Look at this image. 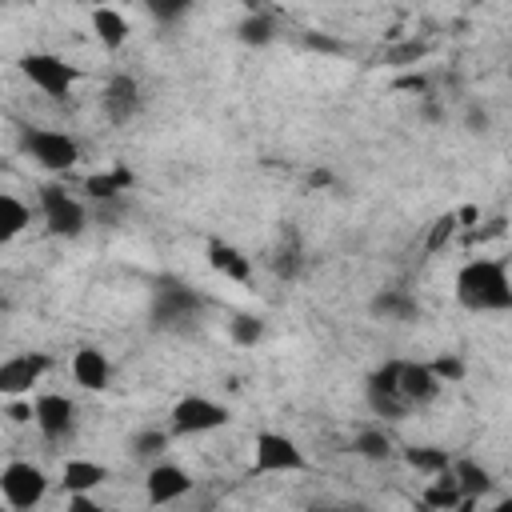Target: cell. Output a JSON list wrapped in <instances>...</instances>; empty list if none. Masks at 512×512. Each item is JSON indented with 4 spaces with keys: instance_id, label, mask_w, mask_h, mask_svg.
Returning a JSON list of instances; mask_svg holds the SVG:
<instances>
[{
    "instance_id": "obj_21",
    "label": "cell",
    "mask_w": 512,
    "mask_h": 512,
    "mask_svg": "<svg viewBox=\"0 0 512 512\" xmlns=\"http://www.w3.org/2000/svg\"><path fill=\"white\" fill-rule=\"evenodd\" d=\"M28 220H32L28 204L16 200V196H8V192H0V244H8L12 236H20L28 228Z\"/></svg>"
},
{
    "instance_id": "obj_5",
    "label": "cell",
    "mask_w": 512,
    "mask_h": 512,
    "mask_svg": "<svg viewBox=\"0 0 512 512\" xmlns=\"http://www.w3.org/2000/svg\"><path fill=\"white\" fill-rule=\"evenodd\" d=\"M224 424H228V408L208 400V396H184L172 408V432L176 436H200V432H212Z\"/></svg>"
},
{
    "instance_id": "obj_12",
    "label": "cell",
    "mask_w": 512,
    "mask_h": 512,
    "mask_svg": "<svg viewBox=\"0 0 512 512\" xmlns=\"http://www.w3.org/2000/svg\"><path fill=\"white\" fill-rule=\"evenodd\" d=\"M196 308H200V296H192L188 288H180V284H172V280H164V288L156 292V308H152V316H156V324H180V320H192L196 316Z\"/></svg>"
},
{
    "instance_id": "obj_13",
    "label": "cell",
    "mask_w": 512,
    "mask_h": 512,
    "mask_svg": "<svg viewBox=\"0 0 512 512\" xmlns=\"http://www.w3.org/2000/svg\"><path fill=\"white\" fill-rule=\"evenodd\" d=\"M396 388L408 404H428L440 392V380L432 376L428 364H412V360H396Z\"/></svg>"
},
{
    "instance_id": "obj_32",
    "label": "cell",
    "mask_w": 512,
    "mask_h": 512,
    "mask_svg": "<svg viewBox=\"0 0 512 512\" xmlns=\"http://www.w3.org/2000/svg\"><path fill=\"white\" fill-rule=\"evenodd\" d=\"M260 336H264V324L256 316H236L232 320V340L236 344H256Z\"/></svg>"
},
{
    "instance_id": "obj_33",
    "label": "cell",
    "mask_w": 512,
    "mask_h": 512,
    "mask_svg": "<svg viewBox=\"0 0 512 512\" xmlns=\"http://www.w3.org/2000/svg\"><path fill=\"white\" fill-rule=\"evenodd\" d=\"M296 272H300V248H280L276 252V276L292 280Z\"/></svg>"
},
{
    "instance_id": "obj_2",
    "label": "cell",
    "mask_w": 512,
    "mask_h": 512,
    "mask_svg": "<svg viewBox=\"0 0 512 512\" xmlns=\"http://www.w3.org/2000/svg\"><path fill=\"white\" fill-rule=\"evenodd\" d=\"M256 456H252V476H272V472H304L308 456L292 436L280 432H256Z\"/></svg>"
},
{
    "instance_id": "obj_30",
    "label": "cell",
    "mask_w": 512,
    "mask_h": 512,
    "mask_svg": "<svg viewBox=\"0 0 512 512\" xmlns=\"http://www.w3.org/2000/svg\"><path fill=\"white\" fill-rule=\"evenodd\" d=\"M424 52H428V44H420V40H404L400 48L384 52V60H388L392 68H408V64H416V60H420Z\"/></svg>"
},
{
    "instance_id": "obj_34",
    "label": "cell",
    "mask_w": 512,
    "mask_h": 512,
    "mask_svg": "<svg viewBox=\"0 0 512 512\" xmlns=\"http://www.w3.org/2000/svg\"><path fill=\"white\" fill-rule=\"evenodd\" d=\"M396 88H400V92H424V88H428V80H424V76H400V80H396Z\"/></svg>"
},
{
    "instance_id": "obj_23",
    "label": "cell",
    "mask_w": 512,
    "mask_h": 512,
    "mask_svg": "<svg viewBox=\"0 0 512 512\" xmlns=\"http://www.w3.org/2000/svg\"><path fill=\"white\" fill-rule=\"evenodd\" d=\"M368 404H372V412H380V416H388V420H400V416L412 408L400 392H384V388H376V384H368Z\"/></svg>"
},
{
    "instance_id": "obj_3",
    "label": "cell",
    "mask_w": 512,
    "mask_h": 512,
    "mask_svg": "<svg viewBox=\"0 0 512 512\" xmlns=\"http://www.w3.org/2000/svg\"><path fill=\"white\" fill-rule=\"evenodd\" d=\"M20 144H24V152H28L36 164H44L48 172H68V168L80 160L76 140L64 136V132H52V128H24Z\"/></svg>"
},
{
    "instance_id": "obj_16",
    "label": "cell",
    "mask_w": 512,
    "mask_h": 512,
    "mask_svg": "<svg viewBox=\"0 0 512 512\" xmlns=\"http://www.w3.org/2000/svg\"><path fill=\"white\" fill-rule=\"evenodd\" d=\"M92 32H96V40H100L108 52H116V48H124V40H128V20H124L112 4H100V8H92Z\"/></svg>"
},
{
    "instance_id": "obj_26",
    "label": "cell",
    "mask_w": 512,
    "mask_h": 512,
    "mask_svg": "<svg viewBox=\"0 0 512 512\" xmlns=\"http://www.w3.org/2000/svg\"><path fill=\"white\" fill-rule=\"evenodd\" d=\"M352 452H360V456H368V460H384V456L392 452V440H388L380 428H364V432L352 440Z\"/></svg>"
},
{
    "instance_id": "obj_19",
    "label": "cell",
    "mask_w": 512,
    "mask_h": 512,
    "mask_svg": "<svg viewBox=\"0 0 512 512\" xmlns=\"http://www.w3.org/2000/svg\"><path fill=\"white\" fill-rule=\"evenodd\" d=\"M136 184V176L128 172V168H112V172H96V176H88L84 180V188H88V196L92 200H112V196H120V192H128Z\"/></svg>"
},
{
    "instance_id": "obj_25",
    "label": "cell",
    "mask_w": 512,
    "mask_h": 512,
    "mask_svg": "<svg viewBox=\"0 0 512 512\" xmlns=\"http://www.w3.org/2000/svg\"><path fill=\"white\" fill-rule=\"evenodd\" d=\"M164 448H168V432H160V428H144L132 440V456L136 460H160Z\"/></svg>"
},
{
    "instance_id": "obj_8",
    "label": "cell",
    "mask_w": 512,
    "mask_h": 512,
    "mask_svg": "<svg viewBox=\"0 0 512 512\" xmlns=\"http://www.w3.org/2000/svg\"><path fill=\"white\" fill-rule=\"evenodd\" d=\"M52 368V360L44 352H24V356H12L0 364V392L4 396H20V392H32V384H40V376Z\"/></svg>"
},
{
    "instance_id": "obj_6",
    "label": "cell",
    "mask_w": 512,
    "mask_h": 512,
    "mask_svg": "<svg viewBox=\"0 0 512 512\" xmlns=\"http://www.w3.org/2000/svg\"><path fill=\"white\" fill-rule=\"evenodd\" d=\"M0 492H4V500L12 504V508H32V504H40L44 500V492H48V480H44V472L36 468V464H28V460H12L4 472H0Z\"/></svg>"
},
{
    "instance_id": "obj_27",
    "label": "cell",
    "mask_w": 512,
    "mask_h": 512,
    "mask_svg": "<svg viewBox=\"0 0 512 512\" xmlns=\"http://www.w3.org/2000/svg\"><path fill=\"white\" fill-rule=\"evenodd\" d=\"M272 32H276V24H272V16H264V12H252V16L240 20V40H244V44H268Z\"/></svg>"
},
{
    "instance_id": "obj_31",
    "label": "cell",
    "mask_w": 512,
    "mask_h": 512,
    "mask_svg": "<svg viewBox=\"0 0 512 512\" xmlns=\"http://www.w3.org/2000/svg\"><path fill=\"white\" fill-rule=\"evenodd\" d=\"M428 368H432V376H436L440 384H456V380H464V372H468L460 356H440V360H432Z\"/></svg>"
},
{
    "instance_id": "obj_4",
    "label": "cell",
    "mask_w": 512,
    "mask_h": 512,
    "mask_svg": "<svg viewBox=\"0 0 512 512\" xmlns=\"http://www.w3.org/2000/svg\"><path fill=\"white\" fill-rule=\"evenodd\" d=\"M20 72L40 92H48V96H68L72 84H76V68L64 64L60 56H52V52H28V56H20Z\"/></svg>"
},
{
    "instance_id": "obj_9",
    "label": "cell",
    "mask_w": 512,
    "mask_h": 512,
    "mask_svg": "<svg viewBox=\"0 0 512 512\" xmlns=\"http://www.w3.org/2000/svg\"><path fill=\"white\" fill-rule=\"evenodd\" d=\"M72 400L68 396H60V392H44V396H36V404H32V420H36V428L48 436V440H64L68 432H72Z\"/></svg>"
},
{
    "instance_id": "obj_20",
    "label": "cell",
    "mask_w": 512,
    "mask_h": 512,
    "mask_svg": "<svg viewBox=\"0 0 512 512\" xmlns=\"http://www.w3.org/2000/svg\"><path fill=\"white\" fill-rule=\"evenodd\" d=\"M448 472H452V480H456V488L464 492V496H484L488 488H492V476H488V468H480L476 460H460V464H448Z\"/></svg>"
},
{
    "instance_id": "obj_11",
    "label": "cell",
    "mask_w": 512,
    "mask_h": 512,
    "mask_svg": "<svg viewBox=\"0 0 512 512\" xmlns=\"http://www.w3.org/2000/svg\"><path fill=\"white\" fill-rule=\"evenodd\" d=\"M100 104H104V116L112 124H128L140 112V88H136V80L132 76H112L108 88H104V96H100Z\"/></svg>"
},
{
    "instance_id": "obj_36",
    "label": "cell",
    "mask_w": 512,
    "mask_h": 512,
    "mask_svg": "<svg viewBox=\"0 0 512 512\" xmlns=\"http://www.w3.org/2000/svg\"><path fill=\"white\" fill-rule=\"evenodd\" d=\"M8 416L20 424V420H28V416H32V408H24V404H12V408H8Z\"/></svg>"
},
{
    "instance_id": "obj_18",
    "label": "cell",
    "mask_w": 512,
    "mask_h": 512,
    "mask_svg": "<svg viewBox=\"0 0 512 512\" xmlns=\"http://www.w3.org/2000/svg\"><path fill=\"white\" fill-rule=\"evenodd\" d=\"M108 480V468L96 460H68L64 464V492H92Z\"/></svg>"
},
{
    "instance_id": "obj_38",
    "label": "cell",
    "mask_w": 512,
    "mask_h": 512,
    "mask_svg": "<svg viewBox=\"0 0 512 512\" xmlns=\"http://www.w3.org/2000/svg\"><path fill=\"white\" fill-rule=\"evenodd\" d=\"M0 312H4V300H0Z\"/></svg>"
},
{
    "instance_id": "obj_29",
    "label": "cell",
    "mask_w": 512,
    "mask_h": 512,
    "mask_svg": "<svg viewBox=\"0 0 512 512\" xmlns=\"http://www.w3.org/2000/svg\"><path fill=\"white\" fill-rule=\"evenodd\" d=\"M144 8L152 12V20H160V24H176V20L192 8V0H144Z\"/></svg>"
},
{
    "instance_id": "obj_28",
    "label": "cell",
    "mask_w": 512,
    "mask_h": 512,
    "mask_svg": "<svg viewBox=\"0 0 512 512\" xmlns=\"http://www.w3.org/2000/svg\"><path fill=\"white\" fill-rule=\"evenodd\" d=\"M460 228V220H456V212H448V216H440V220H432V228H428V240H424V248L428 252H440L448 240H452V232Z\"/></svg>"
},
{
    "instance_id": "obj_17",
    "label": "cell",
    "mask_w": 512,
    "mask_h": 512,
    "mask_svg": "<svg viewBox=\"0 0 512 512\" xmlns=\"http://www.w3.org/2000/svg\"><path fill=\"white\" fill-rule=\"evenodd\" d=\"M208 264H212L220 276H228V280H240V284L252 276V264H248V256H244L240 248L224 244V240H212V244H208Z\"/></svg>"
},
{
    "instance_id": "obj_35",
    "label": "cell",
    "mask_w": 512,
    "mask_h": 512,
    "mask_svg": "<svg viewBox=\"0 0 512 512\" xmlns=\"http://www.w3.org/2000/svg\"><path fill=\"white\" fill-rule=\"evenodd\" d=\"M308 48H324V52H336V44H332V40H324V36H308Z\"/></svg>"
},
{
    "instance_id": "obj_22",
    "label": "cell",
    "mask_w": 512,
    "mask_h": 512,
    "mask_svg": "<svg viewBox=\"0 0 512 512\" xmlns=\"http://www.w3.org/2000/svg\"><path fill=\"white\" fill-rule=\"evenodd\" d=\"M372 312H376V316H388V320H412L420 308H416V300L404 296V292H384V296L372 300Z\"/></svg>"
},
{
    "instance_id": "obj_7",
    "label": "cell",
    "mask_w": 512,
    "mask_h": 512,
    "mask_svg": "<svg viewBox=\"0 0 512 512\" xmlns=\"http://www.w3.org/2000/svg\"><path fill=\"white\" fill-rule=\"evenodd\" d=\"M40 208H44V224L52 236H80L84 232V208L80 200H72L60 184H44L40 188Z\"/></svg>"
},
{
    "instance_id": "obj_10",
    "label": "cell",
    "mask_w": 512,
    "mask_h": 512,
    "mask_svg": "<svg viewBox=\"0 0 512 512\" xmlns=\"http://www.w3.org/2000/svg\"><path fill=\"white\" fill-rule=\"evenodd\" d=\"M144 488H148V504H172V500L188 496L192 480H188L184 468H176V464H160V460H156V464L148 468Z\"/></svg>"
},
{
    "instance_id": "obj_24",
    "label": "cell",
    "mask_w": 512,
    "mask_h": 512,
    "mask_svg": "<svg viewBox=\"0 0 512 512\" xmlns=\"http://www.w3.org/2000/svg\"><path fill=\"white\" fill-rule=\"evenodd\" d=\"M404 460H408L416 472H424V476H436V472H444V468L452 464L444 448H408Z\"/></svg>"
},
{
    "instance_id": "obj_37",
    "label": "cell",
    "mask_w": 512,
    "mask_h": 512,
    "mask_svg": "<svg viewBox=\"0 0 512 512\" xmlns=\"http://www.w3.org/2000/svg\"><path fill=\"white\" fill-rule=\"evenodd\" d=\"M80 4H92V8H100V4H112V0H80Z\"/></svg>"
},
{
    "instance_id": "obj_15",
    "label": "cell",
    "mask_w": 512,
    "mask_h": 512,
    "mask_svg": "<svg viewBox=\"0 0 512 512\" xmlns=\"http://www.w3.org/2000/svg\"><path fill=\"white\" fill-rule=\"evenodd\" d=\"M420 504L424 508H436V512H452V508H472V496H464L460 488H456V480H452V472L444 468V472H436V480L424 488V496H420Z\"/></svg>"
},
{
    "instance_id": "obj_1",
    "label": "cell",
    "mask_w": 512,
    "mask_h": 512,
    "mask_svg": "<svg viewBox=\"0 0 512 512\" xmlns=\"http://www.w3.org/2000/svg\"><path fill=\"white\" fill-rule=\"evenodd\" d=\"M456 300L468 312H508L512 284H508L504 260H468L456 272Z\"/></svg>"
},
{
    "instance_id": "obj_14",
    "label": "cell",
    "mask_w": 512,
    "mask_h": 512,
    "mask_svg": "<svg viewBox=\"0 0 512 512\" xmlns=\"http://www.w3.org/2000/svg\"><path fill=\"white\" fill-rule=\"evenodd\" d=\"M72 376H76V384H80V388L100 392V388H108L112 364H108V356H104L100 348H80V352L72 356Z\"/></svg>"
}]
</instances>
